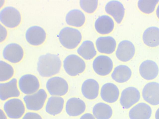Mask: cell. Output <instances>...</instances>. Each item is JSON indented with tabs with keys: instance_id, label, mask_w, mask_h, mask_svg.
<instances>
[{
	"instance_id": "obj_1",
	"label": "cell",
	"mask_w": 159,
	"mask_h": 119,
	"mask_svg": "<svg viewBox=\"0 0 159 119\" xmlns=\"http://www.w3.org/2000/svg\"><path fill=\"white\" fill-rule=\"evenodd\" d=\"M61 65V60L58 55L47 53L39 57L37 70L41 77H49L59 73Z\"/></svg>"
},
{
	"instance_id": "obj_2",
	"label": "cell",
	"mask_w": 159,
	"mask_h": 119,
	"mask_svg": "<svg viewBox=\"0 0 159 119\" xmlns=\"http://www.w3.org/2000/svg\"><path fill=\"white\" fill-rule=\"evenodd\" d=\"M58 37L61 44L69 49L75 48L82 39L81 34L78 29L68 27H64L60 30Z\"/></svg>"
},
{
	"instance_id": "obj_3",
	"label": "cell",
	"mask_w": 159,
	"mask_h": 119,
	"mask_svg": "<svg viewBox=\"0 0 159 119\" xmlns=\"http://www.w3.org/2000/svg\"><path fill=\"white\" fill-rule=\"evenodd\" d=\"M63 66L66 73L74 77L83 73L86 68V64L81 58L75 54H70L64 59Z\"/></svg>"
},
{
	"instance_id": "obj_4",
	"label": "cell",
	"mask_w": 159,
	"mask_h": 119,
	"mask_svg": "<svg viewBox=\"0 0 159 119\" xmlns=\"http://www.w3.org/2000/svg\"><path fill=\"white\" fill-rule=\"evenodd\" d=\"M0 20L5 26L12 28L17 26L21 21V16L19 11L11 6L3 8L0 12Z\"/></svg>"
},
{
	"instance_id": "obj_5",
	"label": "cell",
	"mask_w": 159,
	"mask_h": 119,
	"mask_svg": "<svg viewBox=\"0 0 159 119\" xmlns=\"http://www.w3.org/2000/svg\"><path fill=\"white\" fill-rule=\"evenodd\" d=\"M47 97L45 90L40 89L33 94L25 96L23 100L28 110L37 111L42 108Z\"/></svg>"
},
{
	"instance_id": "obj_6",
	"label": "cell",
	"mask_w": 159,
	"mask_h": 119,
	"mask_svg": "<svg viewBox=\"0 0 159 119\" xmlns=\"http://www.w3.org/2000/svg\"><path fill=\"white\" fill-rule=\"evenodd\" d=\"M46 88L50 95L59 96L64 95L67 93L69 86L64 79L55 76L48 80L46 83Z\"/></svg>"
},
{
	"instance_id": "obj_7",
	"label": "cell",
	"mask_w": 159,
	"mask_h": 119,
	"mask_svg": "<svg viewBox=\"0 0 159 119\" xmlns=\"http://www.w3.org/2000/svg\"><path fill=\"white\" fill-rule=\"evenodd\" d=\"M3 110L9 118L18 119L21 118L25 111V108L22 101L13 98L7 101L3 105Z\"/></svg>"
},
{
	"instance_id": "obj_8",
	"label": "cell",
	"mask_w": 159,
	"mask_h": 119,
	"mask_svg": "<svg viewBox=\"0 0 159 119\" xmlns=\"http://www.w3.org/2000/svg\"><path fill=\"white\" fill-rule=\"evenodd\" d=\"M18 86L20 91L27 95L33 94L39 90L40 84L37 77L31 74L22 76L18 81Z\"/></svg>"
},
{
	"instance_id": "obj_9",
	"label": "cell",
	"mask_w": 159,
	"mask_h": 119,
	"mask_svg": "<svg viewBox=\"0 0 159 119\" xmlns=\"http://www.w3.org/2000/svg\"><path fill=\"white\" fill-rule=\"evenodd\" d=\"M92 67L97 74L101 76H106L112 71L113 64L112 60L109 56L100 55L93 60Z\"/></svg>"
},
{
	"instance_id": "obj_10",
	"label": "cell",
	"mask_w": 159,
	"mask_h": 119,
	"mask_svg": "<svg viewBox=\"0 0 159 119\" xmlns=\"http://www.w3.org/2000/svg\"><path fill=\"white\" fill-rule=\"evenodd\" d=\"M140 98V92L135 87L129 86L122 91L120 103L123 109H127L136 103Z\"/></svg>"
},
{
	"instance_id": "obj_11",
	"label": "cell",
	"mask_w": 159,
	"mask_h": 119,
	"mask_svg": "<svg viewBox=\"0 0 159 119\" xmlns=\"http://www.w3.org/2000/svg\"><path fill=\"white\" fill-rule=\"evenodd\" d=\"M142 95L144 100L151 105L159 104V83L152 82L146 84L143 89Z\"/></svg>"
},
{
	"instance_id": "obj_12",
	"label": "cell",
	"mask_w": 159,
	"mask_h": 119,
	"mask_svg": "<svg viewBox=\"0 0 159 119\" xmlns=\"http://www.w3.org/2000/svg\"><path fill=\"white\" fill-rule=\"evenodd\" d=\"M2 55L3 58L12 63L20 61L24 56V51L22 47L16 43H11L4 48Z\"/></svg>"
},
{
	"instance_id": "obj_13",
	"label": "cell",
	"mask_w": 159,
	"mask_h": 119,
	"mask_svg": "<svg viewBox=\"0 0 159 119\" xmlns=\"http://www.w3.org/2000/svg\"><path fill=\"white\" fill-rule=\"evenodd\" d=\"M135 51V46L132 42L128 40H124L118 44L116 55L120 61L126 62L133 58Z\"/></svg>"
},
{
	"instance_id": "obj_14",
	"label": "cell",
	"mask_w": 159,
	"mask_h": 119,
	"mask_svg": "<svg viewBox=\"0 0 159 119\" xmlns=\"http://www.w3.org/2000/svg\"><path fill=\"white\" fill-rule=\"evenodd\" d=\"M46 37V33L44 29L38 26L30 27L25 33L27 41L30 44L34 46H39L43 43Z\"/></svg>"
},
{
	"instance_id": "obj_15",
	"label": "cell",
	"mask_w": 159,
	"mask_h": 119,
	"mask_svg": "<svg viewBox=\"0 0 159 119\" xmlns=\"http://www.w3.org/2000/svg\"><path fill=\"white\" fill-rule=\"evenodd\" d=\"M20 95L16 78H14L8 82L0 83V97L2 101H5L11 98L18 97Z\"/></svg>"
},
{
	"instance_id": "obj_16",
	"label": "cell",
	"mask_w": 159,
	"mask_h": 119,
	"mask_svg": "<svg viewBox=\"0 0 159 119\" xmlns=\"http://www.w3.org/2000/svg\"><path fill=\"white\" fill-rule=\"evenodd\" d=\"M86 108L84 102L80 98L75 97L69 99L65 105L66 112L70 117L80 116L84 112Z\"/></svg>"
},
{
	"instance_id": "obj_17",
	"label": "cell",
	"mask_w": 159,
	"mask_h": 119,
	"mask_svg": "<svg viewBox=\"0 0 159 119\" xmlns=\"http://www.w3.org/2000/svg\"><path fill=\"white\" fill-rule=\"evenodd\" d=\"M102 99L106 102L112 103L118 99L120 91L117 86L114 84L107 82L104 84L100 90Z\"/></svg>"
},
{
	"instance_id": "obj_18",
	"label": "cell",
	"mask_w": 159,
	"mask_h": 119,
	"mask_svg": "<svg viewBox=\"0 0 159 119\" xmlns=\"http://www.w3.org/2000/svg\"><path fill=\"white\" fill-rule=\"evenodd\" d=\"M105 9L106 12L111 15L118 24L121 22L125 13V9L123 4L117 0H111L106 5Z\"/></svg>"
},
{
	"instance_id": "obj_19",
	"label": "cell",
	"mask_w": 159,
	"mask_h": 119,
	"mask_svg": "<svg viewBox=\"0 0 159 119\" xmlns=\"http://www.w3.org/2000/svg\"><path fill=\"white\" fill-rule=\"evenodd\" d=\"M139 72L143 79L150 80L157 77L158 74L159 68L155 62L151 60H146L140 64Z\"/></svg>"
},
{
	"instance_id": "obj_20",
	"label": "cell",
	"mask_w": 159,
	"mask_h": 119,
	"mask_svg": "<svg viewBox=\"0 0 159 119\" xmlns=\"http://www.w3.org/2000/svg\"><path fill=\"white\" fill-rule=\"evenodd\" d=\"M99 85L95 80L89 78L83 83L81 91L83 96L89 100H93L97 97L99 94Z\"/></svg>"
},
{
	"instance_id": "obj_21",
	"label": "cell",
	"mask_w": 159,
	"mask_h": 119,
	"mask_svg": "<svg viewBox=\"0 0 159 119\" xmlns=\"http://www.w3.org/2000/svg\"><path fill=\"white\" fill-rule=\"evenodd\" d=\"M152 113L150 106L145 103L141 102L130 110L129 116L130 119H149Z\"/></svg>"
},
{
	"instance_id": "obj_22",
	"label": "cell",
	"mask_w": 159,
	"mask_h": 119,
	"mask_svg": "<svg viewBox=\"0 0 159 119\" xmlns=\"http://www.w3.org/2000/svg\"><path fill=\"white\" fill-rule=\"evenodd\" d=\"M95 44L98 52L101 53L110 54L115 51L116 42L115 39L110 36H102L96 40Z\"/></svg>"
},
{
	"instance_id": "obj_23",
	"label": "cell",
	"mask_w": 159,
	"mask_h": 119,
	"mask_svg": "<svg viewBox=\"0 0 159 119\" xmlns=\"http://www.w3.org/2000/svg\"><path fill=\"white\" fill-rule=\"evenodd\" d=\"M94 27L96 31L101 34L111 33L114 27V23L111 17L107 15L99 16L96 20Z\"/></svg>"
},
{
	"instance_id": "obj_24",
	"label": "cell",
	"mask_w": 159,
	"mask_h": 119,
	"mask_svg": "<svg viewBox=\"0 0 159 119\" xmlns=\"http://www.w3.org/2000/svg\"><path fill=\"white\" fill-rule=\"evenodd\" d=\"M64 100L62 97L52 96L49 97L45 106V111L49 114L54 116L60 113L62 111Z\"/></svg>"
},
{
	"instance_id": "obj_25",
	"label": "cell",
	"mask_w": 159,
	"mask_h": 119,
	"mask_svg": "<svg viewBox=\"0 0 159 119\" xmlns=\"http://www.w3.org/2000/svg\"><path fill=\"white\" fill-rule=\"evenodd\" d=\"M144 43L148 46L155 47L159 45V28L151 26L146 29L143 34Z\"/></svg>"
},
{
	"instance_id": "obj_26",
	"label": "cell",
	"mask_w": 159,
	"mask_h": 119,
	"mask_svg": "<svg viewBox=\"0 0 159 119\" xmlns=\"http://www.w3.org/2000/svg\"><path fill=\"white\" fill-rule=\"evenodd\" d=\"M131 75L132 71L129 67L120 65L115 68L111 74V77L116 82L123 83L128 81Z\"/></svg>"
},
{
	"instance_id": "obj_27",
	"label": "cell",
	"mask_w": 159,
	"mask_h": 119,
	"mask_svg": "<svg viewBox=\"0 0 159 119\" xmlns=\"http://www.w3.org/2000/svg\"><path fill=\"white\" fill-rule=\"evenodd\" d=\"M66 21L69 25L76 27L82 26L85 21V16L84 13L78 9L70 11L66 14Z\"/></svg>"
},
{
	"instance_id": "obj_28",
	"label": "cell",
	"mask_w": 159,
	"mask_h": 119,
	"mask_svg": "<svg viewBox=\"0 0 159 119\" xmlns=\"http://www.w3.org/2000/svg\"><path fill=\"white\" fill-rule=\"evenodd\" d=\"M92 112L96 119H109L112 115L113 111L108 104L99 102L93 106Z\"/></svg>"
},
{
	"instance_id": "obj_29",
	"label": "cell",
	"mask_w": 159,
	"mask_h": 119,
	"mask_svg": "<svg viewBox=\"0 0 159 119\" xmlns=\"http://www.w3.org/2000/svg\"><path fill=\"white\" fill-rule=\"evenodd\" d=\"M78 54L84 59L89 60L92 59L97 54L94 44L90 40L83 41L77 49Z\"/></svg>"
},
{
	"instance_id": "obj_30",
	"label": "cell",
	"mask_w": 159,
	"mask_h": 119,
	"mask_svg": "<svg viewBox=\"0 0 159 119\" xmlns=\"http://www.w3.org/2000/svg\"><path fill=\"white\" fill-rule=\"evenodd\" d=\"M0 82L7 81L13 76L14 69L12 66L3 61L0 60Z\"/></svg>"
},
{
	"instance_id": "obj_31",
	"label": "cell",
	"mask_w": 159,
	"mask_h": 119,
	"mask_svg": "<svg viewBox=\"0 0 159 119\" xmlns=\"http://www.w3.org/2000/svg\"><path fill=\"white\" fill-rule=\"evenodd\" d=\"M159 0H139L138 6L139 9L143 12L149 14L154 10L156 5Z\"/></svg>"
},
{
	"instance_id": "obj_32",
	"label": "cell",
	"mask_w": 159,
	"mask_h": 119,
	"mask_svg": "<svg viewBox=\"0 0 159 119\" xmlns=\"http://www.w3.org/2000/svg\"><path fill=\"white\" fill-rule=\"evenodd\" d=\"M80 5L81 9L88 13L94 12L97 9L98 3V0H80Z\"/></svg>"
},
{
	"instance_id": "obj_33",
	"label": "cell",
	"mask_w": 159,
	"mask_h": 119,
	"mask_svg": "<svg viewBox=\"0 0 159 119\" xmlns=\"http://www.w3.org/2000/svg\"><path fill=\"white\" fill-rule=\"evenodd\" d=\"M22 119H43L38 113L33 112H27L25 114Z\"/></svg>"
},
{
	"instance_id": "obj_34",
	"label": "cell",
	"mask_w": 159,
	"mask_h": 119,
	"mask_svg": "<svg viewBox=\"0 0 159 119\" xmlns=\"http://www.w3.org/2000/svg\"><path fill=\"white\" fill-rule=\"evenodd\" d=\"M80 119H95V117L92 114L86 113L83 115Z\"/></svg>"
},
{
	"instance_id": "obj_35",
	"label": "cell",
	"mask_w": 159,
	"mask_h": 119,
	"mask_svg": "<svg viewBox=\"0 0 159 119\" xmlns=\"http://www.w3.org/2000/svg\"><path fill=\"white\" fill-rule=\"evenodd\" d=\"M0 119H7L6 116L4 112L1 109L0 110Z\"/></svg>"
},
{
	"instance_id": "obj_36",
	"label": "cell",
	"mask_w": 159,
	"mask_h": 119,
	"mask_svg": "<svg viewBox=\"0 0 159 119\" xmlns=\"http://www.w3.org/2000/svg\"><path fill=\"white\" fill-rule=\"evenodd\" d=\"M155 119H159V108L157 110L155 114Z\"/></svg>"
},
{
	"instance_id": "obj_37",
	"label": "cell",
	"mask_w": 159,
	"mask_h": 119,
	"mask_svg": "<svg viewBox=\"0 0 159 119\" xmlns=\"http://www.w3.org/2000/svg\"><path fill=\"white\" fill-rule=\"evenodd\" d=\"M156 13L157 16L159 19V4L157 7L156 10Z\"/></svg>"
}]
</instances>
